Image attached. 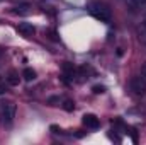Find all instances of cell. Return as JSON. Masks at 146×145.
Wrapping results in <instances>:
<instances>
[{"label":"cell","mask_w":146,"mask_h":145,"mask_svg":"<svg viewBox=\"0 0 146 145\" xmlns=\"http://www.w3.org/2000/svg\"><path fill=\"white\" fill-rule=\"evenodd\" d=\"M2 60H3V50L0 48V63H2Z\"/></svg>","instance_id":"cell-14"},{"label":"cell","mask_w":146,"mask_h":145,"mask_svg":"<svg viewBox=\"0 0 146 145\" xmlns=\"http://www.w3.org/2000/svg\"><path fill=\"white\" fill-rule=\"evenodd\" d=\"M3 92H5V87H3V85H0V94H3Z\"/></svg>","instance_id":"cell-15"},{"label":"cell","mask_w":146,"mask_h":145,"mask_svg":"<svg viewBox=\"0 0 146 145\" xmlns=\"http://www.w3.org/2000/svg\"><path fill=\"white\" fill-rule=\"evenodd\" d=\"M82 121H83V125H85L87 128H92V130H95V128L100 126V121H99V118H97L95 114H85Z\"/></svg>","instance_id":"cell-5"},{"label":"cell","mask_w":146,"mask_h":145,"mask_svg":"<svg viewBox=\"0 0 146 145\" xmlns=\"http://www.w3.org/2000/svg\"><path fill=\"white\" fill-rule=\"evenodd\" d=\"M7 82H9L10 85H19V82H21L19 72H15V70H10V72H9V77H7Z\"/></svg>","instance_id":"cell-6"},{"label":"cell","mask_w":146,"mask_h":145,"mask_svg":"<svg viewBox=\"0 0 146 145\" xmlns=\"http://www.w3.org/2000/svg\"><path fill=\"white\" fill-rule=\"evenodd\" d=\"M88 12L92 17H95L100 22H110L112 21V12H110L109 5L102 3V2H94L88 5Z\"/></svg>","instance_id":"cell-1"},{"label":"cell","mask_w":146,"mask_h":145,"mask_svg":"<svg viewBox=\"0 0 146 145\" xmlns=\"http://www.w3.org/2000/svg\"><path fill=\"white\" fill-rule=\"evenodd\" d=\"M17 33H21L22 36L29 38V36H33V34L36 33V28H34L31 22H21V24L17 26Z\"/></svg>","instance_id":"cell-4"},{"label":"cell","mask_w":146,"mask_h":145,"mask_svg":"<svg viewBox=\"0 0 146 145\" xmlns=\"http://www.w3.org/2000/svg\"><path fill=\"white\" fill-rule=\"evenodd\" d=\"M63 108L66 109V111H73V109H75V103H73L72 99H66L65 104H63Z\"/></svg>","instance_id":"cell-10"},{"label":"cell","mask_w":146,"mask_h":145,"mask_svg":"<svg viewBox=\"0 0 146 145\" xmlns=\"http://www.w3.org/2000/svg\"><path fill=\"white\" fill-rule=\"evenodd\" d=\"M15 111H17V106L15 103L12 101H0V123L2 125H12L14 123V118H15Z\"/></svg>","instance_id":"cell-2"},{"label":"cell","mask_w":146,"mask_h":145,"mask_svg":"<svg viewBox=\"0 0 146 145\" xmlns=\"http://www.w3.org/2000/svg\"><path fill=\"white\" fill-rule=\"evenodd\" d=\"M127 87H129L131 94H134V96H145L146 94V80L143 77H133L129 80Z\"/></svg>","instance_id":"cell-3"},{"label":"cell","mask_w":146,"mask_h":145,"mask_svg":"<svg viewBox=\"0 0 146 145\" xmlns=\"http://www.w3.org/2000/svg\"><path fill=\"white\" fill-rule=\"evenodd\" d=\"M141 77L146 80V63H143V67H141Z\"/></svg>","instance_id":"cell-13"},{"label":"cell","mask_w":146,"mask_h":145,"mask_svg":"<svg viewBox=\"0 0 146 145\" xmlns=\"http://www.w3.org/2000/svg\"><path fill=\"white\" fill-rule=\"evenodd\" d=\"M92 91H94L95 94H102V92L106 91V87H104V85H94V89H92Z\"/></svg>","instance_id":"cell-12"},{"label":"cell","mask_w":146,"mask_h":145,"mask_svg":"<svg viewBox=\"0 0 146 145\" xmlns=\"http://www.w3.org/2000/svg\"><path fill=\"white\" fill-rule=\"evenodd\" d=\"M129 3H131L133 7H145L146 0H129Z\"/></svg>","instance_id":"cell-11"},{"label":"cell","mask_w":146,"mask_h":145,"mask_svg":"<svg viewBox=\"0 0 146 145\" xmlns=\"http://www.w3.org/2000/svg\"><path fill=\"white\" fill-rule=\"evenodd\" d=\"M138 38H139V41H141L143 44H146V26L143 22L138 26Z\"/></svg>","instance_id":"cell-8"},{"label":"cell","mask_w":146,"mask_h":145,"mask_svg":"<svg viewBox=\"0 0 146 145\" xmlns=\"http://www.w3.org/2000/svg\"><path fill=\"white\" fill-rule=\"evenodd\" d=\"M29 12V5H19V7H14V14H21V15H26Z\"/></svg>","instance_id":"cell-9"},{"label":"cell","mask_w":146,"mask_h":145,"mask_svg":"<svg viewBox=\"0 0 146 145\" xmlns=\"http://www.w3.org/2000/svg\"><path fill=\"white\" fill-rule=\"evenodd\" d=\"M143 24H145V26H146V14H145V21H143Z\"/></svg>","instance_id":"cell-16"},{"label":"cell","mask_w":146,"mask_h":145,"mask_svg":"<svg viewBox=\"0 0 146 145\" xmlns=\"http://www.w3.org/2000/svg\"><path fill=\"white\" fill-rule=\"evenodd\" d=\"M22 77H24V80H26V82H33V80L36 79V72H34L33 68H24Z\"/></svg>","instance_id":"cell-7"}]
</instances>
